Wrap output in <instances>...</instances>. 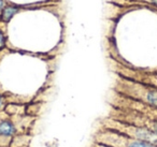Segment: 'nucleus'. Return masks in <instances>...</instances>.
I'll list each match as a JSON object with an SVG mask.
<instances>
[{"mask_svg": "<svg viewBox=\"0 0 157 147\" xmlns=\"http://www.w3.org/2000/svg\"><path fill=\"white\" fill-rule=\"evenodd\" d=\"M7 108V103H6V99L1 93H0V113L6 111Z\"/></svg>", "mask_w": 157, "mask_h": 147, "instance_id": "423d86ee", "label": "nucleus"}, {"mask_svg": "<svg viewBox=\"0 0 157 147\" xmlns=\"http://www.w3.org/2000/svg\"><path fill=\"white\" fill-rule=\"evenodd\" d=\"M95 143L107 147H157V145L145 141L137 140L118 131L103 128L96 134Z\"/></svg>", "mask_w": 157, "mask_h": 147, "instance_id": "f257e3e1", "label": "nucleus"}, {"mask_svg": "<svg viewBox=\"0 0 157 147\" xmlns=\"http://www.w3.org/2000/svg\"><path fill=\"white\" fill-rule=\"evenodd\" d=\"M20 132L15 121L11 117H0V136L7 138H13Z\"/></svg>", "mask_w": 157, "mask_h": 147, "instance_id": "f03ea898", "label": "nucleus"}, {"mask_svg": "<svg viewBox=\"0 0 157 147\" xmlns=\"http://www.w3.org/2000/svg\"><path fill=\"white\" fill-rule=\"evenodd\" d=\"M142 100L151 107L157 110V88H148L142 95Z\"/></svg>", "mask_w": 157, "mask_h": 147, "instance_id": "7ed1b4c3", "label": "nucleus"}, {"mask_svg": "<svg viewBox=\"0 0 157 147\" xmlns=\"http://www.w3.org/2000/svg\"><path fill=\"white\" fill-rule=\"evenodd\" d=\"M17 12V9L15 7H6L5 9L2 10V13H1V16H0V20L5 23H8L12 17L14 16V14Z\"/></svg>", "mask_w": 157, "mask_h": 147, "instance_id": "39448f33", "label": "nucleus"}, {"mask_svg": "<svg viewBox=\"0 0 157 147\" xmlns=\"http://www.w3.org/2000/svg\"><path fill=\"white\" fill-rule=\"evenodd\" d=\"M29 136L25 133H18L16 136H14L11 141L10 147H28L29 145Z\"/></svg>", "mask_w": 157, "mask_h": 147, "instance_id": "20e7f679", "label": "nucleus"}, {"mask_svg": "<svg viewBox=\"0 0 157 147\" xmlns=\"http://www.w3.org/2000/svg\"><path fill=\"white\" fill-rule=\"evenodd\" d=\"M2 7H3V1L0 0V9H2Z\"/></svg>", "mask_w": 157, "mask_h": 147, "instance_id": "6e6552de", "label": "nucleus"}, {"mask_svg": "<svg viewBox=\"0 0 157 147\" xmlns=\"http://www.w3.org/2000/svg\"><path fill=\"white\" fill-rule=\"evenodd\" d=\"M6 42H7V40H6V36L3 35L2 31L0 30V50L6 46Z\"/></svg>", "mask_w": 157, "mask_h": 147, "instance_id": "0eeeda50", "label": "nucleus"}]
</instances>
